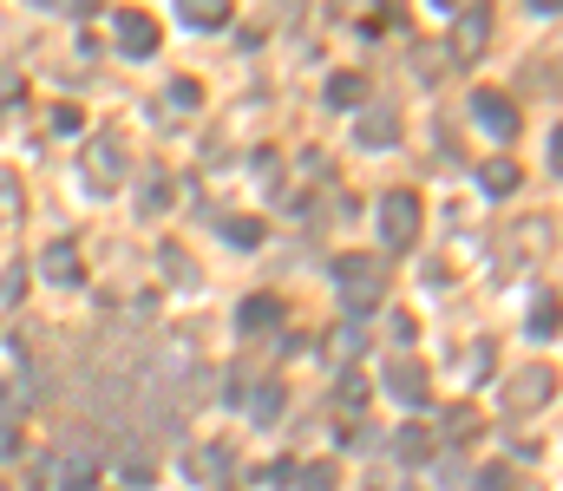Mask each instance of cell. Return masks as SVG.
<instances>
[{
	"instance_id": "cell-18",
	"label": "cell",
	"mask_w": 563,
	"mask_h": 491,
	"mask_svg": "<svg viewBox=\"0 0 563 491\" xmlns=\"http://www.w3.org/2000/svg\"><path fill=\"white\" fill-rule=\"evenodd\" d=\"M197 98H203L197 79H171V85H164V112H197Z\"/></svg>"
},
{
	"instance_id": "cell-25",
	"label": "cell",
	"mask_w": 563,
	"mask_h": 491,
	"mask_svg": "<svg viewBox=\"0 0 563 491\" xmlns=\"http://www.w3.org/2000/svg\"><path fill=\"white\" fill-rule=\"evenodd\" d=\"M446 433H453V440H472V433H479V413H466V407H459V413L446 420Z\"/></svg>"
},
{
	"instance_id": "cell-15",
	"label": "cell",
	"mask_w": 563,
	"mask_h": 491,
	"mask_svg": "<svg viewBox=\"0 0 563 491\" xmlns=\"http://www.w3.org/2000/svg\"><path fill=\"white\" fill-rule=\"evenodd\" d=\"M361 98H367V79H361V72H328V105L348 112V105H361Z\"/></svg>"
},
{
	"instance_id": "cell-3",
	"label": "cell",
	"mask_w": 563,
	"mask_h": 491,
	"mask_svg": "<svg viewBox=\"0 0 563 491\" xmlns=\"http://www.w3.org/2000/svg\"><path fill=\"white\" fill-rule=\"evenodd\" d=\"M79 177H85V190H92V197H112V190H118V177H125V151H118V138H112V131H98V138L85 144Z\"/></svg>"
},
{
	"instance_id": "cell-32",
	"label": "cell",
	"mask_w": 563,
	"mask_h": 491,
	"mask_svg": "<svg viewBox=\"0 0 563 491\" xmlns=\"http://www.w3.org/2000/svg\"><path fill=\"white\" fill-rule=\"evenodd\" d=\"M0 491H7V486H0Z\"/></svg>"
},
{
	"instance_id": "cell-21",
	"label": "cell",
	"mask_w": 563,
	"mask_h": 491,
	"mask_svg": "<svg viewBox=\"0 0 563 491\" xmlns=\"http://www.w3.org/2000/svg\"><path fill=\"white\" fill-rule=\"evenodd\" d=\"M531 335H538V341L558 335V302H551V295H538V308H531Z\"/></svg>"
},
{
	"instance_id": "cell-14",
	"label": "cell",
	"mask_w": 563,
	"mask_h": 491,
	"mask_svg": "<svg viewBox=\"0 0 563 491\" xmlns=\"http://www.w3.org/2000/svg\"><path fill=\"white\" fill-rule=\"evenodd\" d=\"M177 20L184 26H223L230 20V0H177Z\"/></svg>"
},
{
	"instance_id": "cell-13",
	"label": "cell",
	"mask_w": 563,
	"mask_h": 491,
	"mask_svg": "<svg viewBox=\"0 0 563 491\" xmlns=\"http://www.w3.org/2000/svg\"><path fill=\"white\" fill-rule=\"evenodd\" d=\"M92 479H98V459L72 453V459L59 466V479H52V491H92Z\"/></svg>"
},
{
	"instance_id": "cell-26",
	"label": "cell",
	"mask_w": 563,
	"mask_h": 491,
	"mask_svg": "<svg viewBox=\"0 0 563 491\" xmlns=\"http://www.w3.org/2000/svg\"><path fill=\"white\" fill-rule=\"evenodd\" d=\"M7 217H20V184H13V177H0V223H7Z\"/></svg>"
},
{
	"instance_id": "cell-19",
	"label": "cell",
	"mask_w": 563,
	"mask_h": 491,
	"mask_svg": "<svg viewBox=\"0 0 563 491\" xmlns=\"http://www.w3.org/2000/svg\"><path fill=\"white\" fill-rule=\"evenodd\" d=\"M275 413H282V387H256V394H249V420H262V426H269Z\"/></svg>"
},
{
	"instance_id": "cell-27",
	"label": "cell",
	"mask_w": 563,
	"mask_h": 491,
	"mask_svg": "<svg viewBox=\"0 0 563 491\" xmlns=\"http://www.w3.org/2000/svg\"><path fill=\"white\" fill-rule=\"evenodd\" d=\"M79 125H85L79 105H59V112H52V131H79Z\"/></svg>"
},
{
	"instance_id": "cell-31",
	"label": "cell",
	"mask_w": 563,
	"mask_h": 491,
	"mask_svg": "<svg viewBox=\"0 0 563 491\" xmlns=\"http://www.w3.org/2000/svg\"><path fill=\"white\" fill-rule=\"evenodd\" d=\"M433 7H459V0H433Z\"/></svg>"
},
{
	"instance_id": "cell-10",
	"label": "cell",
	"mask_w": 563,
	"mask_h": 491,
	"mask_svg": "<svg viewBox=\"0 0 563 491\" xmlns=\"http://www.w3.org/2000/svg\"><path fill=\"white\" fill-rule=\"evenodd\" d=\"M236 328H243V335H262V328H282V302H275V295H249V302L236 308Z\"/></svg>"
},
{
	"instance_id": "cell-29",
	"label": "cell",
	"mask_w": 563,
	"mask_h": 491,
	"mask_svg": "<svg viewBox=\"0 0 563 491\" xmlns=\"http://www.w3.org/2000/svg\"><path fill=\"white\" fill-rule=\"evenodd\" d=\"M144 210H164V177L151 171V184H144Z\"/></svg>"
},
{
	"instance_id": "cell-23",
	"label": "cell",
	"mask_w": 563,
	"mask_h": 491,
	"mask_svg": "<svg viewBox=\"0 0 563 491\" xmlns=\"http://www.w3.org/2000/svg\"><path fill=\"white\" fill-rule=\"evenodd\" d=\"M472 491H512V472H505V466H485V472L472 479Z\"/></svg>"
},
{
	"instance_id": "cell-9",
	"label": "cell",
	"mask_w": 563,
	"mask_h": 491,
	"mask_svg": "<svg viewBox=\"0 0 563 491\" xmlns=\"http://www.w3.org/2000/svg\"><path fill=\"white\" fill-rule=\"evenodd\" d=\"M394 138H400V112H394V105H380V112H361V144H367V151H387Z\"/></svg>"
},
{
	"instance_id": "cell-20",
	"label": "cell",
	"mask_w": 563,
	"mask_h": 491,
	"mask_svg": "<svg viewBox=\"0 0 563 491\" xmlns=\"http://www.w3.org/2000/svg\"><path fill=\"white\" fill-rule=\"evenodd\" d=\"M295 491H335V466H328V459L302 466V472H295Z\"/></svg>"
},
{
	"instance_id": "cell-1",
	"label": "cell",
	"mask_w": 563,
	"mask_h": 491,
	"mask_svg": "<svg viewBox=\"0 0 563 491\" xmlns=\"http://www.w3.org/2000/svg\"><path fill=\"white\" fill-rule=\"evenodd\" d=\"M335 289H341L348 315H374V308H380V295H387L380 256H335Z\"/></svg>"
},
{
	"instance_id": "cell-22",
	"label": "cell",
	"mask_w": 563,
	"mask_h": 491,
	"mask_svg": "<svg viewBox=\"0 0 563 491\" xmlns=\"http://www.w3.org/2000/svg\"><path fill=\"white\" fill-rule=\"evenodd\" d=\"M20 295H26V269H20V262H7V276H0V308H13Z\"/></svg>"
},
{
	"instance_id": "cell-4",
	"label": "cell",
	"mask_w": 563,
	"mask_h": 491,
	"mask_svg": "<svg viewBox=\"0 0 563 491\" xmlns=\"http://www.w3.org/2000/svg\"><path fill=\"white\" fill-rule=\"evenodd\" d=\"M112 39H118V52H125V59H151V52H157V20H151V13H138V7H118Z\"/></svg>"
},
{
	"instance_id": "cell-30",
	"label": "cell",
	"mask_w": 563,
	"mask_h": 491,
	"mask_svg": "<svg viewBox=\"0 0 563 491\" xmlns=\"http://www.w3.org/2000/svg\"><path fill=\"white\" fill-rule=\"evenodd\" d=\"M531 13H558V0H531Z\"/></svg>"
},
{
	"instance_id": "cell-2",
	"label": "cell",
	"mask_w": 563,
	"mask_h": 491,
	"mask_svg": "<svg viewBox=\"0 0 563 491\" xmlns=\"http://www.w3.org/2000/svg\"><path fill=\"white\" fill-rule=\"evenodd\" d=\"M374 230H380V249H413L420 243V197L413 190H380Z\"/></svg>"
},
{
	"instance_id": "cell-5",
	"label": "cell",
	"mask_w": 563,
	"mask_h": 491,
	"mask_svg": "<svg viewBox=\"0 0 563 491\" xmlns=\"http://www.w3.org/2000/svg\"><path fill=\"white\" fill-rule=\"evenodd\" d=\"M380 387H387L400 407H426V367H420L413 354H394V361L380 367Z\"/></svg>"
},
{
	"instance_id": "cell-12",
	"label": "cell",
	"mask_w": 563,
	"mask_h": 491,
	"mask_svg": "<svg viewBox=\"0 0 563 491\" xmlns=\"http://www.w3.org/2000/svg\"><path fill=\"white\" fill-rule=\"evenodd\" d=\"M39 269H46V282H59V289H66V282H79V249H72V243H52Z\"/></svg>"
},
{
	"instance_id": "cell-28",
	"label": "cell",
	"mask_w": 563,
	"mask_h": 491,
	"mask_svg": "<svg viewBox=\"0 0 563 491\" xmlns=\"http://www.w3.org/2000/svg\"><path fill=\"white\" fill-rule=\"evenodd\" d=\"M262 479H269V486H295V466H289V459H275V466H262Z\"/></svg>"
},
{
	"instance_id": "cell-16",
	"label": "cell",
	"mask_w": 563,
	"mask_h": 491,
	"mask_svg": "<svg viewBox=\"0 0 563 491\" xmlns=\"http://www.w3.org/2000/svg\"><path fill=\"white\" fill-rule=\"evenodd\" d=\"M479 184H485L492 197H512V190H518V164H512V157H492V164H479Z\"/></svg>"
},
{
	"instance_id": "cell-17",
	"label": "cell",
	"mask_w": 563,
	"mask_h": 491,
	"mask_svg": "<svg viewBox=\"0 0 563 491\" xmlns=\"http://www.w3.org/2000/svg\"><path fill=\"white\" fill-rule=\"evenodd\" d=\"M216 230H223V243H236V249H256V243H262V223H256V217H223Z\"/></svg>"
},
{
	"instance_id": "cell-11",
	"label": "cell",
	"mask_w": 563,
	"mask_h": 491,
	"mask_svg": "<svg viewBox=\"0 0 563 491\" xmlns=\"http://www.w3.org/2000/svg\"><path fill=\"white\" fill-rule=\"evenodd\" d=\"M394 459H400V466H426V459H433V433H426L420 420L400 426V433H394Z\"/></svg>"
},
{
	"instance_id": "cell-7",
	"label": "cell",
	"mask_w": 563,
	"mask_h": 491,
	"mask_svg": "<svg viewBox=\"0 0 563 491\" xmlns=\"http://www.w3.org/2000/svg\"><path fill=\"white\" fill-rule=\"evenodd\" d=\"M485 33H492V13H485V7H466V13H459V26H453V59H459V66H466V59H479Z\"/></svg>"
},
{
	"instance_id": "cell-8",
	"label": "cell",
	"mask_w": 563,
	"mask_h": 491,
	"mask_svg": "<svg viewBox=\"0 0 563 491\" xmlns=\"http://www.w3.org/2000/svg\"><path fill=\"white\" fill-rule=\"evenodd\" d=\"M551 387H558V381H551L544 367H525V374L505 387V400H512L518 413H531V407H544V400H551Z\"/></svg>"
},
{
	"instance_id": "cell-6",
	"label": "cell",
	"mask_w": 563,
	"mask_h": 491,
	"mask_svg": "<svg viewBox=\"0 0 563 491\" xmlns=\"http://www.w3.org/2000/svg\"><path fill=\"white\" fill-rule=\"evenodd\" d=\"M472 118H479L499 144H512V138H518V105H512L505 92H472Z\"/></svg>"
},
{
	"instance_id": "cell-24",
	"label": "cell",
	"mask_w": 563,
	"mask_h": 491,
	"mask_svg": "<svg viewBox=\"0 0 563 491\" xmlns=\"http://www.w3.org/2000/svg\"><path fill=\"white\" fill-rule=\"evenodd\" d=\"M361 400H367V381H354V374H348V381H341V407H348V413H361Z\"/></svg>"
}]
</instances>
